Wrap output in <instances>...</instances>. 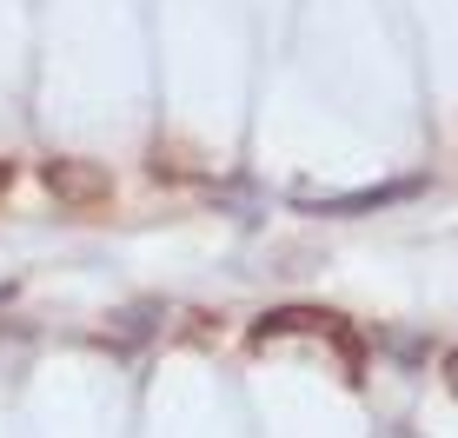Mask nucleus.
Wrapping results in <instances>:
<instances>
[{"label": "nucleus", "instance_id": "nucleus-1", "mask_svg": "<svg viewBox=\"0 0 458 438\" xmlns=\"http://www.w3.org/2000/svg\"><path fill=\"white\" fill-rule=\"evenodd\" d=\"M40 180H47V193H54L60 206H73V213H100L106 199H114V180L93 160H47Z\"/></svg>", "mask_w": 458, "mask_h": 438}, {"label": "nucleus", "instance_id": "nucleus-2", "mask_svg": "<svg viewBox=\"0 0 458 438\" xmlns=\"http://www.w3.org/2000/svg\"><path fill=\"white\" fill-rule=\"evenodd\" d=\"M445 385H452V399H458V352L445 358Z\"/></svg>", "mask_w": 458, "mask_h": 438}, {"label": "nucleus", "instance_id": "nucleus-3", "mask_svg": "<svg viewBox=\"0 0 458 438\" xmlns=\"http://www.w3.org/2000/svg\"><path fill=\"white\" fill-rule=\"evenodd\" d=\"M7 180H13V166H7V160H0V193H7Z\"/></svg>", "mask_w": 458, "mask_h": 438}, {"label": "nucleus", "instance_id": "nucleus-4", "mask_svg": "<svg viewBox=\"0 0 458 438\" xmlns=\"http://www.w3.org/2000/svg\"><path fill=\"white\" fill-rule=\"evenodd\" d=\"M0 299H7V286H0Z\"/></svg>", "mask_w": 458, "mask_h": 438}]
</instances>
